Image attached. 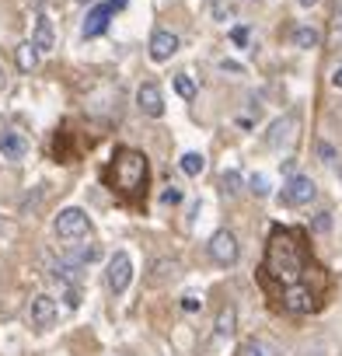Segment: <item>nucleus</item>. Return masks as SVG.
<instances>
[{"mask_svg":"<svg viewBox=\"0 0 342 356\" xmlns=\"http://www.w3.org/2000/svg\"><path fill=\"white\" fill-rule=\"evenodd\" d=\"M200 307H203V300H200V297H193V293H189V297H182V311H189V314H193V311H200Z\"/></svg>","mask_w":342,"mask_h":356,"instance_id":"nucleus-30","label":"nucleus"},{"mask_svg":"<svg viewBox=\"0 0 342 356\" xmlns=\"http://www.w3.org/2000/svg\"><path fill=\"white\" fill-rule=\"evenodd\" d=\"M220 70H224V74H245V67L234 63V60H220Z\"/></svg>","mask_w":342,"mask_h":356,"instance_id":"nucleus-31","label":"nucleus"},{"mask_svg":"<svg viewBox=\"0 0 342 356\" xmlns=\"http://www.w3.org/2000/svg\"><path fill=\"white\" fill-rule=\"evenodd\" d=\"M101 252L91 245V248H77V252H70V262H77V266H88V262H95Z\"/></svg>","mask_w":342,"mask_h":356,"instance_id":"nucleus-27","label":"nucleus"},{"mask_svg":"<svg viewBox=\"0 0 342 356\" xmlns=\"http://www.w3.org/2000/svg\"><path fill=\"white\" fill-rule=\"evenodd\" d=\"M88 231H91V217L77 207L60 210V217L53 220V234L60 241H81V238H88Z\"/></svg>","mask_w":342,"mask_h":356,"instance_id":"nucleus-3","label":"nucleus"},{"mask_svg":"<svg viewBox=\"0 0 342 356\" xmlns=\"http://www.w3.org/2000/svg\"><path fill=\"white\" fill-rule=\"evenodd\" d=\"M314 154H318L321 164H339V154H335V147H332L328 140H318V143H314Z\"/></svg>","mask_w":342,"mask_h":356,"instance_id":"nucleus-23","label":"nucleus"},{"mask_svg":"<svg viewBox=\"0 0 342 356\" xmlns=\"http://www.w3.org/2000/svg\"><path fill=\"white\" fill-rule=\"evenodd\" d=\"M311 231L328 234V231H332V213H328V210H318V213H314V220H311Z\"/></svg>","mask_w":342,"mask_h":356,"instance_id":"nucleus-26","label":"nucleus"},{"mask_svg":"<svg viewBox=\"0 0 342 356\" xmlns=\"http://www.w3.org/2000/svg\"><path fill=\"white\" fill-rule=\"evenodd\" d=\"M182 273V266L179 262H171V259H157L154 266H150V286H161V283H168V280H175Z\"/></svg>","mask_w":342,"mask_h":356,"instance_id":"nucleus-14","label":"nucleus"},{"mask_svg":"<svg viewBox=\"0 0 342 356\" xmlns=\"http://www.w3.org/2000/svg\"><path fill=\"white\" fill-rule=\"evenodd\" d=\"M332 88H342V67H339V70L332 74Z\"/></svg>","mask_w":342,"mask_h":356,"instance_id":"nucleus-32","label":"nucleus"},{"mask_svg":"<svg viewBox=\"0 0 342 356\" xmlns=\"http://www.w3.org/2000/svg\"><path fill=\"white\" fill-rule=\"evenodd\" d=\"M136 108H140L143 115H150V119H161V115H164V95H161V88H157L154 81L140 84V91H136Z\"/></svg>","mask_w":342,"mask_h":356,"instance_id":"nucleus-9","label":"nucleus"},{"mask_svg":"<svg viewBox=\"0 0 342 356\" xmlns=\"http://www.w3.org/2000/svg\"><path fill=\"white\" fill-rule=\"evenodd\" d=\"M231 42H234V46H248V29H245V25H238V29L231 32Z\"/></svg>","mask_w":342,"mask_h":356,"instance_id":"nucleus-29","label":"nucleus"},{"mask_svg":"<svg viewBox=\"0 0 342 356\" xmlns=\"http://www.w3.org/2000/svg\"><path fill=\"white\" fill-rule=\"evenodd\" d=\"M297 4H300V8H314V4H318V0H297Z\"/></svg>","mask_w":342,"mask_h":356,"instance_id":"nucleus-33","label":"nucleus"},{"mask_svg":"<svg viewBox=\"0 0 342 356\" xmlns=\"http://www.w3.org/2000/svg\"><path fill=\"white\" fill-rule=\"evenodd\" d=\"M339 178H342V161H339Z\"/></svg>","mask_w":342,"mask_h":356,"instance_id":"nucleus-34","label":"nucleus"},{"mask_svg":"<svg viewBox=\"0 0 342 356\" xmlns=\"http://www.w3.org/2000/svg\"><path fill=\"white\" fill-rule=\"evenodd\" d=\"M314 196H318L314 178H307V175H290L286 186H283V193H279V203H283V207H307V203H314Z\"/></svg>","mask_w":342,"mask_h":356,"instance_id":"nucleus-4","label":"nucleus"},{"mask_svg":"<svg viewBox=\"0 0 342 356\" xmlns=\"http://www.w3.org/2000/svg\"><path fill=\"white\" fill-rule=\"evenodd\" d=\"M217 335L220 339H227V335H234V328H238V311H234V304H224L220 311H217Z\"/></svg>","mask_w":342,"mask_h":356,"instance_id":"nucleus-15","label":"nucleus"},{"mask_svg":"<svg viewBox=\"0 0 342 356\" xmlns=\"http://www.w3.org/2000/svg\"><path fill=\"white\" fill-rule=\"evenodd\" d=\"M248 189H252V196L266 200V196H269V178H266V175H252V178H248Z\"/></svg>","mask_w":342,"mask_h":356,"instance_id":"nucleus-24","label":"nucleus"},{"mask_svg":"<svg viewBox=\"0 0 342 356\" xmlns=\"http://www.w3.org/2000/svg\"><path fill=\"white\" fill-rule=\"evenodd\" d=\"M122 8H126V0H105V4H98V8L88 15L81 35H84V39H98V35L108 29V18H112L115 11H122Z\"/></svg>","mask_w":342,"mask_h":356,"instance_id":"nucleus-5","label":"nucleus"},{"mask_svg":"<svg viewBox=\"0 0 342 356\" xmlns=\"http://www.w3.org/2000/svg\"><path fill=\"white\" fill-rule=\"evenodd\" d=\"M182 200H186V193H182L179 186H168V189L161 193V203H164V207H179Z\"/></svg>","mask_w":342,"mask_h":356,"instance_id":"nucleus-28","label":"nucleus"},{"mask_svg":"<svg viewBox=\"0 0 342 356\" xmlns=\"http://www.w3.org/2000/svg\"><path fill=\"white\" fill-rule=\"evenodd\" d=\"M241 186H245V178H241V171H224V178H220V189H224V196H238L241 193Z\"/></svg>","mask_w":342,"mask_h":356,"instance_id":"nucleus-21","label":"nucleus"},{"mask_svg":"<svg viewBox=\"0 0 342 356\" xmlns=\"http://www.w3.org/2000/svg\"><path fill=\"white\" fill-rule=\"evenodd\" d=\"M238 255H241V248H238V238H234L231 231H217V234L210 238V259H213L217 266H234Z\"/></svg>","mask_w":342,"mask_h":356,"instance_id":"nucleus-7","label":"nucleus"},{"mask_svg":"<svg viewBox=\"0 0 342 356\" xmlns=\"http://www.w3.org/2000/svg\"><path fill=\"white\" fill-rule=\"evenodd\" d=\"M293 133H297V115H279V119L269 126L266 143H269L272 150H279V147H286V143L293 140Z\"/></svg>","mask_w":342,"mask_h":356,"instance_id":"nucleus-11","label":"nucleus"},{"mask_svg":"<svg viewBox=\"0 0 342 356\" xmlns=\"http://www.w3.org/2000/svg\"><path fill=\"white\" fill-rule=\"evenodd\" d=\"M203 168H206V157H203V154H196V150H189V154H182V171H186L189 178H196V175H203Z\"/></svg>","mask_w":342,"mask_h":356,"instance_id":"nucleus-20","label":"nucleus"},{"mask_svg":"<svg viewBox=\"0 0 342 356\" xmlns=\"http://www.w3.org/2000/svg\"><path fill=\"white\" fill-rule=\"evenodd\" d=\"M179 53V35L175 32H154L150 35V60L154 63H164V60H171V56H175Z\"/></svg>","mask_w":342,"mask_h":356,"instance_id":"nucleus-10","label":"nucleus"},{"mask_svg":"<svg viewBox=\"0 0 342 356\" xmlns=\"http://www.w3.org/2000/svg\"><path fill=\"white\" fill-rule=\"evenodd\" d=\"M28 321H32V328H39V332L53 328V321H56V300H53L49 293L32 297V304H28Z\"/></svg>","mask_w":342,"mask_h":356,"instance_id":"nucleus-8","label":"nucleus"},{"mask_svg":"<svg viewBox=\"0 0 342 356\" xmlns=\"http://www.w3.org/2000/svg\"><path fill=\"white\" fill-rule=\"evenodd\" d=\"M318 42H321V32L318 29H311V25L293 29V46L297 49H318Z\"/></svg>","mask_w":342,"mask_h":356,"instance_id":"nucleus-17","label":"nucleus"},{"mask_svg":"<svg viewBox=\"0 0 342 356\" xmlns=\"http://www.w3.org/2000/svg\"><path fill=\"white\" fill-rule=\"evenodd\" d=\"M175 91H179L186 102L196 98V84H193V77H189V74H179V77H175Z\"/></svg>","mask_w":342,"mask_h":356,"instance_id":"nucleus-25","label":"nucleus"},{"mask_svg":"<svg viewBox=\"0 0 342 356\" xmlns=\"http://www.w3.org/2000/svg\"><path fill=\"white\" fill-rule=\"evenodd\" d=\"M39 56H42V53H39L35 42H22V46H18V67H22V70H35Z\"/></svg>","mask_w":342,"mask_h":356,"instance_id":"nucleus-19","label":"nucleus"},{"mask_svg":"<svg viewBox=\"0 0 342 356\" xmlns=\"http://www.w3.org/2000/svg\"><path fill=\"white\" fill-rule=\"evenodd\" d=\"M105 186L112 193H119L122 203H136L147 193V178H150V164L143 157V150L136 147H119L108 161V168L101 171Z\"/></svg>","mask_w":342,"mask_h":356,"instance_id":"nucleus-2","label":"nucleus"},{"mask_svg":"<svg viewBox=\"0 0 342 356\" xmlns=\"http://www.w3.org/2000/svg\"><path fill=\"white\" fill-rule=\"evenodd\" d=\"M53 276H56L60 283H70V286H77V283H81V266H77V262H70V259H63V262H56Z\"/></svg>","mask_w":342,"mask_h":356,"instance_id":"nucleus-18","label":"nucleus"},{"mask_svg":"<svg viewBox=\"0 0 342 356\" xmlns=\"http://www.w3.org/2000/svg\"><path fill=\"white\" fill-rule=\"evenodd\" d=\"M332 42L342 49V0H335L332 8Z\"/></svg>","mask_w":342,"mask_h":356,"instance_id":"nucleus-22","label":"nucleus"},{"mask_svg":"<svg viewBox=\"0 0 342 356\" xmlns=\"http://www.w3.org/2000/svg\"><path fill=\"white\" fill-rule=\"evenodd\" d=\"M129 280H133V259H129V252H115L112 262H108L105 283H108L112 293H122V290L129 286Z\"/></svg>","mask_w":342,"mask_h":356,"instance_id":"nucleus-6","label":"nucleus"},{"mask_svg":"<svg viewBox=\"0 0 342 356\" xmlns=\"http://www.w3.org/2000/svg\"><path fill=\"white\" fill-rule=\"evenodd\" d=\"M241 356H279V346L269 342V339H245Z\"/></svg>","mask_w":342,"mask_h":356,"instance_id":"nucleus-16","label":"nucleus"},{"mask_svg":"<svg viewBox=\"0 0 342 356\" xmlns=\"http://www.w3.org/2000/svg\"><path fill=\"white\" fill-rule=\"evenodd\" d=\"M32 42L39 46V53H53V46H56V32H53V22H49V15H46V11H39V15H35Z\"/></svg>","mask_w":342,"mask_h":356,"instance_id":"nucleus-13","label":"nucleus"},{"mask_svg":"<svg viewBox=\"0 0 342 356\" xmlns=\"http://www.w3.org/2000/svg\"><path fill=\"white\" fill-rule=\"evenodd\" d=\"M77 4H91V0H77Z\"/></svg>","mask_w":342,"mask_h":356,"instance_id":"nucleus-35","label":"nucleus"},{"mask_svg":"<svg viewBox=\"0 0 342 356\" xmlns=\"http://www.w3.org/2000/svg\"><path fill=\"white\" fill-rule=\"evenodd\" d=\"M0 154H4V161H22L28 154V140L18 129H4L0 133Z\"/></svg>","mask_w":342,"mask_h":356,"instance_id":"nucleus-12","label":"nucleus"},{"mask_svg":"<svg viewBox=\"0 0 342 356\" xmlns=\"http://www.w3.org/2000/svg\"><path fill=\"white\" fill-rule=\"evenodd\" d=\"M259 286L290 314H314L328 293V273L314 262L307 234L297 227H272L259 266Z\"/></svg>","mask_w":342,"mask_h":356,"instance_id":"nucleus-1","label":"nucleus"}]
</instances>
